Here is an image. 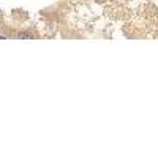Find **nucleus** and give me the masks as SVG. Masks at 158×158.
<instances>
[{"mask_svg": "<svg viewBox=\"0 0 158 158\" xmlns=\"http://www.w3.org/2000/svg\"><path fill=\"white\" fill-rule=\"evenodd\" d=\"M17 38H24V40H27V38H32V35H30V33H19V35H17Z\"/></svg>", "mask_w": 158, "mask_h": 158, "instance_id": "obj_1", "label": "nucleus"}, {"mask_svg": "<svg viewBox=\"0 0 158 158\" xmlns=\"http://www.w3.org/2000/svg\"><path fill=\"white\" fill-rule=\"evenodd\" d=\"M2 38H3V36H0V40H2Z\"/></svg>", "mask_w": 158, "mask_h": 158, "instance_id": "obj_2", "label": "nucleus"}]
</instances>
